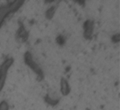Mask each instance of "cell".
<instances>
[{
	"instance_id": "6da1fadb",
	"label": "cell",
	"mask_w": 120,
	"mask_h": 110,
	"mask_svg": "<svg viewBox=\"0 0 120 110\" xmlns=\"http://www.w3.org/2000/svg\"><path fill=\"white\" fill-rule=\"evenodd\" d=\"M14 62V60L12 58H9L6 60L5 62L3 63V64L0 67V75H6L8 69L11 67V66L12 65V63Z\"/></svg>"
},
{
	"instance_id": "7a4b0ae2",
	"label": "cell",
	"mask_w": 120,
	"mask_h": 110,
	"mask_svg": "<svg viewBox=\"0 0 120 110\" xmlns=\"http://www.w3.org/2000/svg\"><path fill=\"white\" fill-rule=\"evenodd\" d=\"M85 33L84 36L86 38H89L91 36L93 30V22L92 21H87L85 24Z\"/></svg>"
},
{
	"instance_id": "3957f363",
	"label": "cell",
	"mask_w": 120,
	"mask_h": 110,
	"mask_svg": "<svg viewBox=\"0 0 120 110\" xmlns=\"http://www.w3.org/2000/svg\"><path fill=\"white\" fill-rule=\"evenodd\" d=\"M11 12L8 6H2L0 8V24H2L4 19Z\"/></svg>"
},
{
	"instance_id": "277c9868",
	"label": "cell",
	"mask_w": 120,
	"mask_h": 110,
	"mask_svg": "<svg viewBox=\"0 0 120 110\" xmlns=\"http://www.w3.org/2000/svg\"><path fill=\"white\" fill-rule=\"evenodd\" d=\"M61 91L63 95H68L70 92L68 84V81L65 78H62L61 81Z\"/></svg>"
},
{
	"instance_id": "5b68a950",
	"label": "cell",
	"mask_w": 120,
	"mask_h": 110,
	"mask_svg": "<svg viewBox=\"0 0 120 110\" xmlns=\"http://www.w3.org/2000/svg\"><path fill=\"white\" fill-rule=\"evenodd\" d=\"M22 3H23V1H15V2H12L10 5H8L10 11L11 12H13V11H17L19 8L22 5Z\"/></svg>"
},
{
	"instance_id": "8992f818",
	"label": "cell",
	"mask_w": 120,
	"mask_h": 110,
	"mask_svg": "<svg viewBox=\"0 0 120 110\" xmlns=\"http://www.w3.org/2000/svg\"><path fill=\"white\" fill-rule=\"evenodd\" d=\"M8 104L6 101H2L0 103V110H8Z\"/></svg>"
},
{
	"instance_id": "52a82bcc",
	"label": "cell",
	"mask_w": 120,
	"mask_h": 110,
	"mask_svg": "<svg viewBox=\"0 0 120 110\" xmlns=\"http://www.w3.org/2000/svg\"><path fill=\"white\" fill-rule=\"evenodd\" d=\"M6 75H0V90H2L4 85H5Z\"/></svg>"
},
{
	"instance_id": "ba28073f",
	"label": "cell",
	"mask_w": 120,
	"mask_h": 110,
	"mask_svg": "<svg viewBox=\"0 0 120 110\" xmlns=\"http://www.w3.org/2000/svg\"><path fill=\"white\" fill-rule=\"evenodd\" d=\"M54 12H55V8H50L47 12V17L48 18H51L52 17V15L54 14Z\"/></svg>"
},
{
	"instance_id": "9c48e42d",
	"label": "cell",
	"mask_w": 120,
	"mask_h": 110,
	"mask_svg": "<svg viewBox=\"0 0 120 110\" xmlns=\"http://www.w3.org/2000/svg\"><path fill=\"white\" fill-rule=\"evenodd\" d=\"M113 41H119V34H116V35L112 38Z\"/></svg>"
}]
</instances>
